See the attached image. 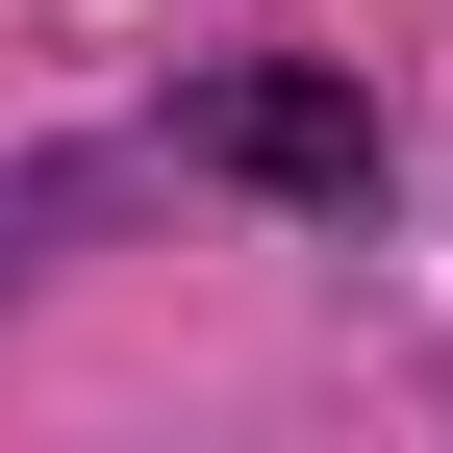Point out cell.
Instances as JSON below:
<instances>
[{
  "instance_id": "1",
  "label": "cell",
  "mask_w": 453,
  "mask_h": 453,
  "mask_svg": "<svg viewBox=\"0 0 453 453\" xmlns=\"http://www.w3.org/2000/svg\"><path fill=\"white\" fill-rule=\"evenodd\" d=\"M202 151H226V177H277V202H353V177H378V127H353L327 76H226Z\"/></svg>"
}]
</instances>
